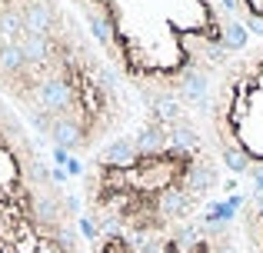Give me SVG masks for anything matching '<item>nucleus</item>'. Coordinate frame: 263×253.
Instances as JSON below:
<instances>
[{
    "label": "nucleus",
    "mask_w": 263,
    "mask_h": 253,
    "mask_svg": "<svg viewBox=\"0 0 263 253\" xmlns=\"http://www.w3.org/2000/svg\"><path fill=\"white\" fill-rule=\"evenodd\" d=\"M0 93L50 150L90 160L137 124V100L67 0H0Z\"/></svg>",
    "instance_id": "obj_1"
},
{
    "label": "nucleus",
    "mask_w": 263,
    "mask_h": 253,
    "mask_svg": "<svg viewBox=\"0 0 263 253\" xmlns=\"http://www.w3.org/2000/svg\"><path fill=\"white\" fill-rule=\"evenodd\" d=\"M67 4L143 113H183L203 120V97L213 77L253 40L230 0Z\"/></svg>",
    "instance_id": "obj_2"
},
{
    "label": "nucleus",
    "mask_w": 263,
    "mask_h": 253,
    "mask_svg": "<svg viewBox=\"0 0 263 253\" xmlns=\"http://www.w3.org/2000/svg\"><path fill=\"white\" fill-rule=\"evenodd\" d=\"M217 163L200 117L143 113L127 133L80 170L84 233H117L134 247H160L193 227L210 190Z\"/></svg>",
    "instance_id": "obj_3"
},
{
    "label": "nucleus",
    "mask_w": 263,
    "mask_h": 253,
    "mask_svg": "<svg viewBox=\"0 0 263 253\" xmlns=\"http://www.w3.org/2000/svg\"><path fill=\"white\" fill-rule=\"evenodd\" d=\"M203 130L233 173L263 183V40L240 47L203 97Z\"/></svg>",
    "instance_id": "obj_4"
},
{
    "label": "nucleus",
    "mask_w": 263,
    "mask_h": 253,
    "mask_svg": "<svg viewBox=\"0 0 263 253\" xmlns=\"http://www.w3.org/2000/svg\"><path fill=\"white\" fill-rule=\"evenodd\" d=\"M157 253H240L233 240L230 213H217L203 227H186L180 233L167 237L157 247Z\"/></svg>",
    "instance_id": "obj_5"
},
{
    "label": "nucleus",
    "mask_w": 263,
    "mask_h": 253,
    "mask_svg": "<svg viewBox=\"0 0 263 253\" xmlns=\"http://www.w3.org/2000/svg\"><path fill=\"white\" fill-rule=\"evenodd\" d=\"M233 240L240 253H263V183L250 190L230 213Z\"/></svg>",
    "instance_id": "obj_6"
},
{
    "label": "nucleus",
    "mask_w": 263,
    "mask_h": 253,
    "mask_svg": "<svg viewBox=\"0 0 263 253\" xmlns=\"http://www.w3.org/2000/svg\"><path fill=\"white\" fill-rule=\"evenodd\" d=\"M230 7L240 17V24L257 40H263V0H230Z\"/></svg>",
    "instance_id": "obj_7"
}]
</instances>
